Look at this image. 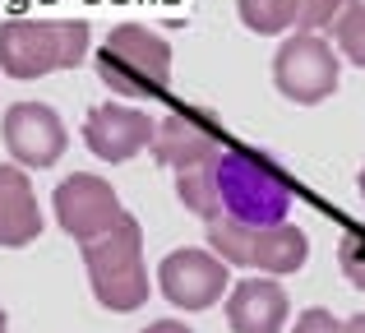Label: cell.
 Wrapping results in <instances>:
<instances>
[{
  "mask_svg": "<svg viewBox=\"0 0 365 333\" xmlns=\"http://www.w3.org/2000/svg\"><path fill=\"white\" fill-rule=\"evenodd\" d=\"M83 269H88V287L98 306L116 310V315L139 310L153 292L148 269H143V227L125 213L111 232L83 241Z\"/></svg>",
  "mask_w": 365,
  "mask_h": 333,
  "instance_id": "6da1fadb",
  "label": "cell"
},
{
  "mask_svg": "<svg viewBox=\"0 0 365 333\" xmlns=\"http://www.w3.org/2000/svg\"><path fill=\"white\" fill-rule=\"evenodd\" d=\"M88 56L83 19H9L0 24V70L9 79H42L51 70H74Z\"/></svg>",
  "mask_w": 365,
  "mask_h": 333,
  "instance_id": "7a4b0ae2",
  "label": "cell"
},
{
  "mask_svg": "<svg viewBox=\"0 0 365 333\" xmlns=\"http://www.w3.org/2000/svg\"><path fill=\"white\" fill-rule=\"evenodd\" d=\"M217 190H222V217H236L245 227H273L292 213V180L250 148H222Z\"/></svg>",
  "mask_w": 365,
  "mask_h": 333,
  "instance_id": "3957f363",
  "label": "cell"
},
{
  "mask_svg": "<svg viewBox=\"0 0 365 333\" xmlns=\"http://www.w3.org/2000/svg\"><path fill=\"white\" fill-rule=\"evenodd\" d=\"M98 79L116 98H158L171 83V46L143 24H116L98 51Z\"/></svg>",
  "mask_w": 365,
  "mask_h": 333,
  "instance_id": "277c9868",
  "label": "cell"
},
{
  "mask_svg": "<svg viewBox=\"0 0 365 333\" xmlns=\"http://www.w3.org/2000/svg\"><path fill=\"white\" fill-rule=\"evenodd\" d=\"M208 245L217 260L236 264V269H259L268 278H287L310 260V241L292 222L245 227L236 217H217V222H208Z\"/></svg>",
  "mask_w": 365,
  "mask_h": 333,
  "instance_id": "5b68a950",
  "label": "cell"
},
{
  "mask_svg": "<svg viewBox=\"0 0 365 333\" xmlns=\"http://www.w3.org/2000/svg\"><path fill=\"white\" fill-rule=\"evenodd\" d=\"M342 79V61H338V46L324 42L319 33H292L273 56V83L287 102L296 107H319L324 98L338 93Z\"/></svg>",
  "mask_w": 365,
  "mask_h": 333,
  "instance_id": "8992f818",
  "label": "cell"
},
{
  "mask_svg": "<svg viewBox=\"0 0 365 333\" xmlns=\"http://www.w3.org/2000/svg\"><path fill=\"white\" fill-rule=\"evenodd\" d=\"M51 204H56V222H61V232L74 236L79 245L93 241V236H102V232H111V227L125 217L120 195L111 190V180L88 176V171L65 176L61 185H56Z\"/></svg>",
  "mask_w": 365,
  "mask_h": 333,
  "instance_id": "52a82bcc",
  "label": "cell"
},
{
  "mask_svg": "<svg viewBox=\"0 0 365 333\" xmlns=\"http://www.w3.org/2000/svg\"><path fill=\"white\" fill-rule=\"evenodd\" d=\"M158 292L176 310H208L232 292V273L213 250H171L158 264Z\"/></svg>",
  "mask_w": 365,
  "mask_h": 333,
  "instance_id": "ba28073f",
  "label": "cell"
},
{
  "mask_svg": "<svg viewBox=\"0 0 365 333\" xmlns=\"http://www.w3.org/2000/svg\"><path fill=\"white\" fill-rule=\"evenodd\" d=\"M0 139H5L9 158L28 171H42V167H56L70 144L65 135V121L56 116L46 102H14L0 121Z\"/></svg>",
  "mask_w": 365,
  "mask_h": 333,
  "instance_id": "9c48e42d",
  "label": "cell"
},
{
  "mask_svg": "<svg viewBox=\"0 0 365 333\" xmlns=\"http://www.w3.org/2000/svg\"><path fill=\"white\" fill-rule=\"evenodd\" d=\"M153 135H158V121L139 107H125V102H102L83 121V144L102 163H130L134 153L153 144Z\"/></svg>",
  "mask_w": 365,
  "mask_h": 333,
  "instance_id": "30bf717a",
  "label": "cell"
},
{
  "mask_svg": "<svg viewBox=\"0 0 365 333\" xmlns=\"http://www.w3.org/2000/svg\"><path fill=\"white\" fill-rule=\"evenodd\" d=\"M148 153H153V163H158V167L185 171V167H195V163L217 158L222 148H217V130L208 125L204 116H195V111H171V116L158 121V135H153Z\"/></svg>",
  "mask_w": 365,
  "mask_h": 333,
  "instance_id": "8fae6325",
  "label": "cell"
},
{
  "mask_svg": "<svg viewBox=\"0 0 365 333\" xmlns=\"http://www.w3.org/2000/svg\"><path fill=\"white\" fill-rule=\"evenodd\" d=\"M287 315H292V301L287 287L264 278H245L227 292V329L232 333H282Z\"/></svg>",
  "mask_w": 365,
  "mask_h": 333,
  "instance_id": "7c38bea8",
  "label": "cell"
},
{
  "mask_svg": "<svg viewBox=\"0 0 365 333\" xmlns=\"http://www.w3.org/2000/svg\"><path fill=\"white\" fill-rule=\"evenodd\" d=\"M42 236V208H37L33 180L19 163H0V245L24 250Z\"/></svg>",
  "mask_w": 365,
  "mask_h": 333,
  "instance_id": "4fadbf2b",
  "label": "cell"
},
{
  "mask_svg": "<svg viewBox=\"0 0 365 333\" xmlns=\"http://www.w3.org/2000/svg\"><path fill=\"white\" fill-rule=\"evenodd\" d=\"M217 158H222V153H217ZM217 158H208V163H195V167L176 171V195H180V204H185L195 217H204V222H217V217H222Z\"/></svg>",
  "mask_w": 365,
  "mask_h": 333,
  "instance_id": "5bb4252c",
  "label": "cell"
},
{
  "mask_svg": "<svg viewBox=\"0 0 365 333\" xmlns=\"http://www.w3.org/2000/svg\"><path fill=\"white\" fill-rule=\"evenodd\" d=\"M236 14L255 37H277L296 28V0H236Z\"/></svg>",
  "mask_w": 365,
  "mask_h": 333,
  "instance_id": "9a60e30c",
  "label": "cell"
},
{
  "mask_svg": "<svg viewBox=\"0 0 365 333\" xmlns=\"http://www.w3.org/2000/svg\"><path fill=\"white\" fill-rule=\"evenodd\" d=\"M333 46H338L356 70H365V0H356V5H347L338 14V24H333Z\"/></svg>",
  "mask_w": 365,
  "mask_h": 333,
  "instance_id": "2e32d148",
  "label": "cell"
},
{
  "mask_svg": "<svg viewBox=\"0 0 365 333\" xmlns=\"http://www.w3.org/2000/svg\"><path fill=\"white\" fill-rule=\"evenodd\" d=\"M347 5H356V0H296V28H305V33L333 28Z\"/></svg>",
  "mask_w": 365,
  "mask_h": 333,
  "instance_id": "e0dca14e",
  "label": "cell"
},
{
  "mask_svg": "<svg viewBox=\"0 0 365 333\" xmlns=\"http://www.w3.org/2000/svg\"><path fill=\"white\" fill-rule=\"evenodd\" d=\"M338 269L347 273L351 287L365 292V227H351V232L342 236V245H338Z\"/></svg>",
  "mask_w": 365,
  "mask_h": 333,
  "instance_id": "ac0fdd59",
  "label": "cell"
},
{
  "mask_svg": "<svg viewBox=\"0 0 365 333\" xmlns=\"http://www.w3.org/2000/svg\"><path fill=\"white\" fill-rule=\"evenodd\" d=\"M292 333H342V319L324 306H310V310H301V319L292 324Z\"/></svg>",
  "mask_w": 365,
  "mask_h": 333,
  "instance_id": "d6986e66",
  "label": "cell"
},
{
  "mask_svg": "<svg viewBox=\"0 0 365 333\" xmlns=\"http://www.w3.org/2000/svg\"><path fill=\"white\" fill-rule=\"evenodd\" d=\"M143 333H195L190 324H180V319H158V324H148Z\"/></svg>",
  "mask_w": 365,
  "mask_h": 333,
  "instance_id": "ffe728a7",
  "label": "cell"
},
{
  "mask_svg": "<svg viewBox=\"0 0 365 333\" xmlns=\"http://www.w3.org/2000/svg\"><path fill=\"white\" fill-rule=\"evenodd\" d=\"M342 333H365V315H351L347 324H342Z\"/></svg>",
  "mask_w": 365,
  "mask_h": 333,
  "instance_id": "44dd1931",
  "label": "cell"
},
{
  "mask_svg": "<svg viewBox=\"0 0 365 333\" xmlns=\"http://www.w3.org/2000/svg\"><path fill=\"white\" fill-rule=\"evenodd\" d=\"M0 333H9V319H5V310H0Z\"/></svg>",
  "mask_w": 365,
  "mask_h": 333,
  "instance_id": "7402d4cb",
  "label": "cell"
},
{
  "mask_svg": "<svg viewBox=\"0 0 365 333\" xmlns=\"http://www.w3.org/2000/svg\"><path fill=\"white\" fill-rule=\"evenodd\" d=\"M356 185H361V195H365V167H361V176H356Z\"/></svg>",
  "mask_w": 365,
  "mask_h": 333,
  "instance_id": "603a6c76",
  "label": "cell"
}]
</instances>
